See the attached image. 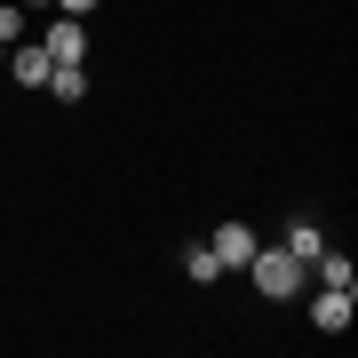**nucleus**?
Returning <instances> with one entry per match:
<instances>
[{"mask_svg": "<svg viewBox=\"0 0 358 358\" xmlns=\"http://www.w3.org/2000/svg\"><path fill=\"white\" fill-rule=\"evenodd\" d=\"M48 96H64V103H88V64H56V72H48Z\"/></svg>", "mask_w": 358, "mask_h": 358, "instance_id": "6e6552de", "label": "nucleus"}, {"mask_svg": "<svg viewBox=\"0 0 358 358\" xmlns=\"http://www.w3.org/2000/svg\"><path fill=\"white\" fill-rule=\"evenodd\" d=\"M40 48H48L56 64H88V16H48Z\"/></svg>", "mask_w": 358, "mask_h": 358, "instance_id": "f03ea898", "label": "nucleus"}, {"mask_svg": "<svg viewBox=\"0 0 358 358\" xmlns=\"http://www.w3.org/2000/svg\"><path fill=\"white\" fill-rule=\"evenodd\" d=\"M24 40V0H0V48H16Z\"/></svg>", "mask_w": 358, "mask_h": 358, "instance_id": "9d476101", "label": "nucleus"}, {"mask_svg": "<svg viewBox=\"0 0 358 358\" xmlns=\"http://www.w3.org/2000/svg\"><path fill=\"white\" fill-rule=\"evenodd\" d=\"M239 271L255 279V294H263V303H294V294H303V279H310V263H294L287 247H255Z\"/></svg>", "mask_w": 358, "mask_h": 358, "instance_id": "f257e3e1", "label": "nucleus"}, {"mask_svg": "<svg viewBox=\"0 0 358 358\" xmlns=\"http://www.w3.org/2000/svg\"><path fill=\"white\" fill-rule=\"evenodd\" d=\"M207 247H215V263H223V271H239V263L255 255L263 239H255V223H247V215H223V223H215V239H207Z\"/></svg>", "mask_w": 358, "mask_h": 358, "instance_id": "7ed1b4c3", "label": "nucleus"}, {"mask_svg": "<svg viewBox=\"0 0 358 358\" xmlns=\"http://www.w3.org/2000/svg\"><path fill=\"white\" fill-rule=\"evenodd\" d=\"M279 247H287V255H294V263H310V255H319V247H327V231H319V223H310V215H294Z\"/></svg>", "mask_w": 358, "mask_h": 358, "instance_id": "0eeeda50", "label": "nucleus"}, {"mask_svg": "<svg viewBox=\"0 0 358 358\" xmlns=\"http://www.w3.org/2000/svg\"><path fill=\"white\" fill-rule=\"evenodd\" d=\"M24 8H56V0H24Z\"/></svg>", "mask_w": 358, "mask_h": 358, "instance_id": "f8f14e48", "label": "nucleus"}, {"mask_svg": "<svg viewBox=\"0 0 358 358\" xmlns=\"http://www.w3.org/2000/svg\"><path fill=\"white\" fill-rule=\"evenodd\" d=\"M350 319H358V294L350 287H319L310 294V327L319 334H350Z\"/></svg>", "mask_w": 358, "mask_h": 358, "instance_id": "20e7f679", "label": "nucleus"}, {"mask_svg": "<svg viewBox=\"0 0 358 358\" xmlns=\"http://www.w3.org/2000/svg\"><path fill=\"white\" fill-rule=\"evenodd\" d=\"M56 8H64V16H96L103 0H56Z\"/></svg>", "mask_w": 358, "mask_h": 358, "instance_id": "9b49d317", "label": "nucleus"}, {"mask_svg": "<svg viewBox=\"0 0 358 358\" xmlns=\"http://www.w3.org/2000/svg\"><path fill=\"white\" fill-rule=\"evenodd\" d=\"M48 72H56V56L40 48V40H16V48H8V80H16V88H48Z\"/></svg>", "mask_w": 358, "mask_h": 358, "instance_id": "39448f33", "label": "nucleus"}, {"mask_svg": "<svg viewBox=\"0 0 358 358\" xmlns=\"http://www.w3.org/2000/svg\"><path fill=\"white\" fill-rule=\"evenodd\" d=\"M183 279H192V287H215V279H223L215 247H192V255H183Z\"/></svg>", "mask_w": 358, "mask_h": 358, "instance_id": "1a4fd4ad", "label": "nucleus"}, {"mask_svg": "<svg viewBox=\"0 0 358 358\" xmlns=\"http://www.w3.org/2000/svg\"><path fill=\"white\" fill-rule=\"evenodd\" d=\"M310 279H319V287H350V294H358V263L343 255V247H319V255H310Z\"/></svg>", "mask_w": 358, "mask_h": 358, "instance_id": "423d86ee", "label": "nucleus"}]
</instances>
